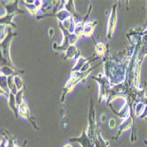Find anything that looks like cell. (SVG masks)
<instances>
[{"mask_svg":"<svg viewBox=\"0 0 147 147\" xmlns=\"http://www.w3.org/2000/svg\"><path fill=\"white\" fill-rule=\"evenodd\" d=\"M132 123H133V119H132V117H129V118L125 119L124 121L121 123V125H120L119 131H118V137L121 135L123 131L130 129L131 126H132Z\"/></svg>","mask_w":147,"mask_h":147,"instance_id":"obj_1","label":"cell"},{"mask_svg":"<svg viewBox=\"0 0 147 147\" xmlns=\"http://www.w3.org/2000/svg\"><path fill=\"white\" fill-rule=\"evenodd\" d=\"M50 31H49V34H50V35L51 34H53V33H54V30H53V29H49Z\"/></svg>","mask_w":147,"mask_h":147,"instance_id":"obj_4","label":"cell"},{"mask_svg":"<svg viewBox=\"0 0 147 147\" xmlns=\"http://www.w3.org/2000/svg\"><path fill=\"white\" fill-rule=\"evenodd\" d=\"M63 147H72V146H71V144H65Z\"/></svg>","mask_w":147,"mask_h":147,"instance_id":"obj_5","label":"cell"},{"mask_svg":"<svg viewBox=\"0 0 147 147\" xmlns=\"http://www.w3.org/2000/svg\"><path fill=\"white\" fill-rule=\"evenodd\" d=\"M115 127V119H111L109 121V128L114 129Z\"/></svg>","mask_w":147,"mask_h":147,"instance_id":"obj_3","label":"cell"},{"mask_svg":"<svg viewBox=\"0 0 147 147\" xmlns=\"http://www.w3.org/2000/svg\"><path fill=\"white\" fill-rule=\"evenodd\" d=\"M115 21H116V11L115 8L114 7V10L112 11L111 17L109 19V34L111 35L115 28Z\"/></svg>","mask_w":147,"mask_h":147,"instance_id":"obj_2","label":"cell"},{"mask_svg":"<svg viewBox=\"0 0 147 147\" xmlns=\"http://www.w3.org/2000/svg\"><path fill=\"white\" fill-rule=\"evenodd\" d=\"M15 147H19V146L18 145H15Z\"/></svg>","mask_w":147,"mask_h":147,"instance_id":"obj_6","label":"cell"}]
</instances>
